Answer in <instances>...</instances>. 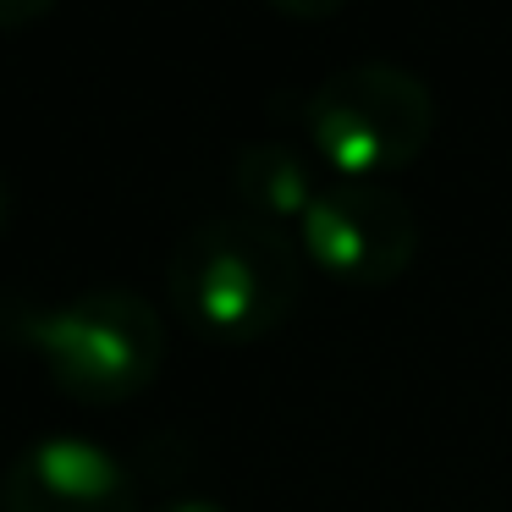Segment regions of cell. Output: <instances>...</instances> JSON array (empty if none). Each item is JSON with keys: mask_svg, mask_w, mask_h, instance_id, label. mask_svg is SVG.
Here are the masks:
<instances>
[{"mask_svg": "<svg viewBox=\"0 0 512 512\" xmlns=\"http://www.w3.org/2000/svg\"><path fill=\"white\" fill-rule=\"evenodd\" d=\"M0 512H138V490L105 441L56 430L6 463Z\"/></svg>", "mask_w": 512, "mask_h": 512, "instance_id": "5", "label": "cell"}, {"mask_svg": "<svg viewBox=\"0 0 512 512\" xmlns=\"http://www.w3.org/2000/svg\"><path fill=\"white\" fill-rule=\"evenodd\" d=\"M303 127L309 144L336 166V177L380 182L430 144L435 100L424 78L397 61H353L320 78L303 105Z\"/></svg>", "mask_w": 512, "mask_h": 512, "instance_id": "3", "label": "cell"}, {"mask_svg": "<svg viewBox=\"0 0 512 512\" xmlns=\"http://www.w3.org/2000/svg\"><path fill=\"white\" fill-rule=\"evenodd\" d=\"M276 12H287V17H298V23H314V17H331V12H342L347 0H270Z\"/></svg>", "mask_w": 512, "mask_h": 512, "instance_id": "8", "label": "cell"}, {"mask_svg": "<svg viewBox=\"0 0 512 512\" xmlns=\"http://www.w3.org/2000/svg\"><path fill=\"white\" fill-rule=\"evenodd\" d=\"M6 204L12 199H6V177H0V226H6Z\"/></svg>", "mask_w": 512, "mask_h": 512, "instance_id": "10", "label": "cell"}, {"mask_svg": "<svg viewBox=\"0 0 512 512\" xmlns=\"http://www.w3.org/2000/svg\"><path fill=\"white\" fill-rule=\"evenodd\" d=\"M232 188H237V199H243V215L270 221V226H287V221H303V210L314 204L320 182H314L309 160H303L292 144L265 138V144L237 149Z\"/></svg>", "mask_w": 512, "mask_h": 512, "instance_id": "6", "label": "cell"}, {"mask_svg": "<svg viewBox=\"0 0 512 512\" xmlns=\"http://www.w3.org/2000/svg\"><path fill=\"white\" fill-rule=\"evenodd\" d=\"M166 292L193 331L215 342H259L298 309L303 248L287 237V226L254 215H210L177 237Z\"/></svg>", "mask_w": 512, "mask_h": 512, "instance_id": "1", "label": "cell"}, {"mask_svg": "<svg viewBox=\"0 0 512 512\" xmlns=\"http://www.w3.org/2000/svg\"><path fill=\"white\" fill-rule=\"evenodd\" d=\"M298 248L309 265L347 287H386L413 265L419 248V215L386 182L336 177L314 193L298 221Z\"/></svg>", "mask_w": 512, "mask_h": 512, "instance_id": "4", "label": "cell"}, {"mask_svg": "<svg viewBox=\"0 0 512 512\" xmlns=\"http://www.w3.org/2000/svg\"><path fill=\"white\" fill-rule=\"evenodd\" d=\"M56 0H0V28H28L50 12Z\"/></svg>", "mask_w": 512, "mask_h": 512, "instance_id": "7", "label": "cell"}, {"mask_svg": "<svg viewBox=\"0 0 512 512\" xmlns=\"http://www.w3.org/2000/svg\"><path fill=\"white\" fill-rule=\"evenodd\" d=\"M155 512H232V507H221L215 496H171V501H160Z\"/></svg>", "mask_w": 512, "mask_h": 512, "instance_id": "9", "label": "cell"}, {"mask_svg": "<svg viewBox=\"0 0 512 512\" xmlns=\"http://www.w3.org/2000/svg\"><path fill=\"white\" fill-rule=\"evenodd\" d=\"M39 364L72 402H127L166 364V325L133 287H83L67 303L28 320Z\"/></svg>", "mask_w": 512, "mask_h": 512, "instance_id": "2", "label": "cell"}]
</instances>
